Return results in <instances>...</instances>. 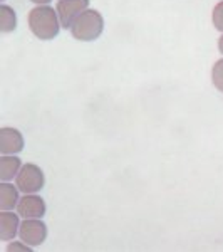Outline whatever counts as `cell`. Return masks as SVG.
<instances>
[{
	"label": "cell",
	"instance_id": "cell-1",
	"mask_svg": "<svg viewBox=\"0 0 223 252\" xmlns=\"http://www.w3.org/2000/svg\"><path fill=\"white\" fill-rule=\"evenodd\" d=\"M29 27L37 39L51 40L59 34V29L62 26H60L57 10H54L49 5H39L30 10Z\"/></svg>",
	"mask_w": 223,
	"mask_h": 252
},
{
	"label": "cell",
	"instance_id": "cell-2",
	"mask_svg": "<svg viewBox=\"0 0 223 252\" xmlns=\"http://www.w3.org/2000/svg\"><path fill=\"white\" fill-rule=\"evenodd\" d=\"M103 29H104L103 15L97 10L87 9L76 19V22L71 27V32L74 39L83 40V42H91V40H96L103 34Z\"/></svg>",
	"mask_w": 223,
	"mask_h": 252
},
{
	"label": "cell",
	"instance_id": "cell-3",
	"mask_svg": "<svg viewBox=\"0 0 223 252\" xmlns=\"http://www.w3.org/2000/svg\"><path fill=\"white\" fill-rule=\"evenodd\" d=\"M17 189L24 193H37L46 184L44 172L34 163H27L20 168L19 175L15 177Z\"/></svg>",
	"mask_w": 223,
	"mask_h": 252
},
{
	"label": "cell",
	"instance_id": "cell-4",
	"mask_svg": "<svg viewBox=\"0 0 223 252\" xmlns=\"http://www.w3.org/2000/svg\"><path fill=\"white\" fill-rule=\"evenodd\" d=\"M19 237L24 244L30 247L40 246L47 239V225L40 219H26L20 223Z\"/></svg>",
	"mask_w": 223,
	"mask_h": 252
},
{
	"label": "cell",
	"instance_id": "cell-5",
	"mask_svg": "<svg viewBox=\"0 0 223 252\" xmlns=\"http://www.w3.org/2000/svg\"><path fill=\"white\" fill-rule=\"evenodd\" d=\"M87 7H89V0H59L56 10H57L60 26L64 29H71L72 24L76 22V19L84 10H87Z\"/></svg>",
	"mask_w": 223,
	"mask_h": 252
},
{
	"label": "cell",
	"instance_id": "cell-6",
	"mask_svg": "<svg viewBox=\"0 0 223 252\" xmlns=\"http://www.w3.org/2000/svg\"><path fill=\"white\" fill-rule=\"evenodd\" d=\"M17 214L24 219H42L46 215V202L34 193H26L17 204Z\"/></svg>",
	"mask_w": 223,
	"mask_h": 252
},
{
	"label": "cell",
	"instance_id": "cell-7",
	"mask_svg": "<svg viewBox=\"0 0 223 252\" xmlns=\"http://www.w3.org/2000/svg\"><path fill=\"white\" fill-rule=\"evenodd\" d=\"M24 150V136L15 128H2L0 129V152L3 155H14Z\"/></svg>",
	"mask_w": 223,
	"mask_h": 252
},
{
	"label": "cell",
	"instance_id": "cell-8",
	"mask_svg": "<svg viewBox=\"0 0 223 252\" xmlns=\"http://www.w3.org/2000/svg\"><path fill=\"white\" fill-rule=\"evenodd\" d=\"M19 217H20L19 214L2 210V214H0V239L2 241H12L19 234L20 229Z\"/></svg>",
	"mask_w": 223,
	"mask_h": 252
},
{
	"label": "cell",
	"instance_id": "cell-9",
	"mask_svg": "<svg viewBox=\"0 0 223 252\" xmlns=\"http://www.w3.org/2000/svg\"><path fill=\"white\" fill-rule=\"evenodd\" d=\"M22 163H20V158L14 155H3L0 158V178L3 182H9L14 177H17Z\"/></svg>",
	"mask_w": 223,
	"mask_h": 252
},
{
	"label": "cell",
	"instance_id": "cell-10",
	"mask_svg": "<svg viewBox=\"0 0 223 252\" xmlns=\"http://www.w3.org/2000/svg\"><path fill=\"white\" fill-rule=\"evenodd\" d=\"M19 204V189L7 182L0 184V209L12 210Z\"/></svg>",
	"mask_w": 223,
	"mask_h": 252
},
{
	"label": "cell",
	"instance_id": "cell-11",
	"mask_svg": "<svg viewBox=\"0 0 223 252\" xmlns=\"http://www.w3.org/2000/svg\"><path fill=\"white\" fill-rule=\"evenodd\" d=\"M15 27H17V15H15V10L3 3V5L0 7V31H2L3 34H7V32L15 31Z\"/></svg>",
	"mask_w": 223,
	"mask_h": 252
},
{
	"label": "cell",
	"instance_id": "cell-12",
	"mask_svg": "<svg viewBox=\"0 0 223 252\" xmlns=\"http://www.w3.org/2000/svg\"><path fill=\"white\" fill-rule=\"evenodd\" d=\"M212 83L218 91L223 93V59L217 61L212 69Z\"/></svg>",
	"mask_w": 223,
	"mask_h": 252
},
{
	"label": "cell",
	"instance_id": "cell-13",
	"mask_svg": "<svg viewBox=\"0 0 223 252\" xmlns=\"http://www.w3.org/2000/svg\"><path fill=\"white\" fill-rule=\"evenodd\" d=\"M212 20H213L215 29H218L220 32H223V2H220V3H217V5H215Z\"/></svg>",
	"mask_w": 223,
	"mask_h": 252
},
{
	"label": "cell",
	"instance_id": "cell-14",
	"mask_svg": "<svg viewBox=\"0 0 223 252\" xmlns=\"http://www.w3.org/2000/svg\"><path fill=\"white\" fill-rule=\"evenodd\" d=\"M7 251H30V246H20V244H9V247H7Z\"/></svg>",
	"mask_w": 223,
	"mask_h": 252
},
{
	"label": "cell",
	"instance_id": "cell-15",
	"mask_svg": "<svg viewBox=\"0 0 223 252\" xmlns=\"http://www.w3.org/2000/svg\"><path fill=\"white\" fill-rule=\"evenodd\" d=\"M30 2H34V3H37V5H47L51 0H30Z\"/></svg>",
	"mask_w": 223,
	"mask_h": 252
},
{
	"label": "cell",
	"instance_id": "cell-16",
	"mask_svg": "<svg viewBox=\"0 0 223 252\" xmlns=\"http://www.w3.org/2000/svg\"><path fill=\"white\" fill-rule=\"evenodd\" d=\"M218 49H220V52L223 54V35H222L220 39H218Z\"/></svg>",
	"mask_w": 223,
	"mask_h": 252
}]
</instances>
